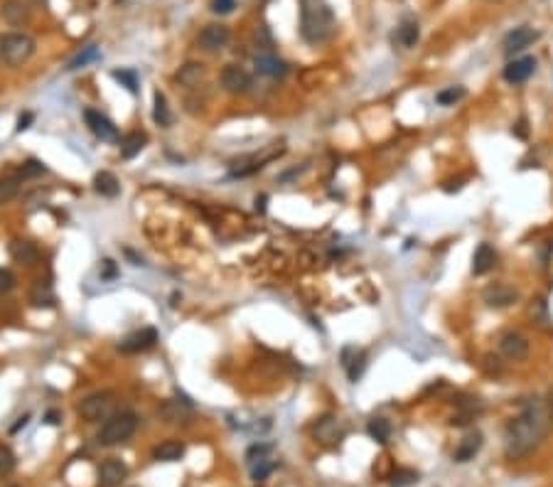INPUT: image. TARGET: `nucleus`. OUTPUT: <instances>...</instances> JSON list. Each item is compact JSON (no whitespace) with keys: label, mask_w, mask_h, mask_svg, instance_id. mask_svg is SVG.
Segmentation results:
<instances>
[{"label":"nucleus","mask_w":553,"mask_h":487,"mask_svg":"<svg viewBox=\"0 0 553 487\" xmlns=\"http://www.w3.org/2000/svg\"><path fill=\"white\" fill-rule=\"evenodd\" d=\"M35 55V40L25 32H10L3 35V62L10 67L25 64L30 57Z\"/></svg>","instance_id":"20e7f679"},{"label":"nucleus","mask_w":553,"mask_h":487,"mask_svg":"<svg viewBox=\"0 0 553 487\" xmlns=\"http://www.w3.org/2000/svg\"><path fill=\"white\" fill-rule=\"evenodd\" d=\"M480 451H482V433L475 431L460 441V446L455 448V453H453V460L455 463H470V460H475V456Z\"/></svg>","instance_id":"a211bd4d"},{"label":"nucleus","mask_w":553,"mask_h":487,"mask_svg":"<svg viewBox=\"0 0 553 487\" xmlns=\"http://www.w3.org/2000/svg\"><path fill=\"white\" fill-rule=\"evenodd\" d=\"M367 433L374 438V441L384 446V443H389V438H391V424L386 419H372L367 426Z\"/></svg>","instance_id":"7c9ffc66"},{"label":"nucleus","mask_w":553,"mask_h":487,"mask_svg":"<svg viewBox=\"0 0 553 487\" xmlns=\"http://www.w3.org/2000/svg\"><path fill=\"white\" fill-rule=\"evenodd\" d=\"M256 72L263 74V77L281 79V77H286L288 64L283 60H278L276 55H259L256 57Z\"/></svg>","instance_id":"412c9836"},{"label":"nucleus","mask_w":553,"mask_h":487,"mask_svg":"<svg viewBox=\"0 0 553 487\" xmlns=\"http://www.w3.org/2000/svg\"><path fill=\"white\" fill-rule=\"evenodd\" d=\"M45 421H47L50 426H55V424H59V414H57V411H50V414L45 416Z\"/></svg>","instance_id":"de8ad7c7"},{"label":"nucleus","mask_w":553,"mask_h":487,"mask_svg":"<svg viewBox=\"0 0 553 487\" xmlns=\"http://www.w3.org/2000/svg\"><path fill=\"white\" fill-rule=\"evenodd\" d=\"M416 483H418L416 470H396L394 478H391V487H411Z\"/></svg>","instance_id":"4c0bfd02"},{"label":"nucleus","mask_w":553,"mask_h":487,"mask_svg":"<svg viewBox=\"0 0 553 487\" xmlns=\"http://www.w3.org/2000/svg\"><path fill=\"white\" fill-rule=\"evenodd\" d=\"M0 60H3V37H0Z\"/></svg>","instance_id":"8fccbe9b"},{"label":"nucleus","mask_w":553,"mask_h":487,"mask_svg":"<svg viewBox=\"0 0 553 487\" xmlns=\"http://www.w3.org/2000/svg\"><path fill=\"white\" fill-rule=\"evenodd\" d=\"M126 475H128V468L123 460L118 458L106 460L99 468V487H118L126 480Z\"/></svg>","instance_id":"4468645a"},{"label":"nucleus","mask_w":553,"mask_h":487,"mask_svg":"<svg viewBox=\"0 0 553 487\" xmlns=\"http://www.w3.org/2000/svg\"><path fill=\"white\" fill-rule=\"evenodd\" d=\"M517 288L507 286V283H495L482 293V301L487 303V308H509L512 303H517Z\"/></svg>","instance_id":"1a4fd4ad"},{"label":"nucleus","mask_w":553,"mask_h":487,"mask_svg":"<svg viewBox=\"0 0 553 487\" xmlns=\"http://www.w3.org/2000/svg\"><path fill=\"white\" fill-rule=\"evenodd\" d=\"M337 30V20L327 0H300V35L308 45L327 42Z\"/></svg>","instance_id":"f03ea898"},{"label":"nucleus","mask_w":553,"mask_h":487,"mask_svg":"<svg viewBox=\"0 0 553 487\" xmlns=\"http://www.w3.org/2000/svg\"><path fill=\"white\" fill-rule=\"evenodd\" d=\"M229 37H232V32H229L227 25H207L200 37H197V42H200L202 50L207 52H219L222 47H227Z\"/></svg>","instance_id":"9b49d317"},{"label":"nucleus","mask_w":553,"mask_h":487,"mask_svg":"<svg viewBox=\"0 0 553 487\" xmlns=\"http://www.w3.org/2000/svg\"><path fill=\"white\" fill-rule=\"evenodd\" d=\"M111 77H114L116 82H121L131 94H138V74L133 72V69H114Z\"/></svg>","instance_id":"72a5a7b5"},{"label":"nucleus","mask_w":553,"mask_h":487,"mask_svg":"<svg viewBox=\"0 0 553 487\" xmlns=\"http://www.w3.org/2000/svg\"><path fill=\"white\" fill-rule=\"evenodd\" d=\"M3 18L8 20L10 25L28 23V5H25L23 0H8L3 8Z\"/></svg>","instance_id":"a878e982"},{"label":"nucleus","mask_w":553,"mask_h":487,"mask_svg":"<svg viewBox=\"0 0 553 487\" xmlns=\"http://www.w3.org/2000/svg\"><path fill=\"white\" fill-rule=\"evenodd\" d=\"M158 416L165 424H185L192 416V404L187 399H170L158 409Z\"/></svg>","instance_id":"f8f14e48"},{"label":"nucleus","mask_w":553,"mask_h":487,"mask_svg":"<svg viewBox=\"0 0 553 487\" xmlns=\"http://www.w3.org/2000/svg\"><path fill=\"white\" fill-rule=\"evenodd\" d=\"M254 463H259V465H254V468H251V478H254L256 483H261V480H266L268 475L273 473V468H276V465H273V463H271V460H268V458L254 460Z\"/></svg>","instance_id":"58836bf2"},{"label":"nucleus","mask_w":553,"mask_h":487,"mask_svg":"<svg viewBox=\"0 0 553 487\" xmlns=\"http://www.w3.org/2000/svg\"><path fill=\"white\" fill-rule=\"evenodd\" d=\"M529 318L534 320L536 325H541V328H546L549 325V305H546V301H534L529 305Z\"/></svg>","instance_id":"c9c22d12"},{"label":"nucleus","mask_w":553,"mask_h":487,"mask_svg":"<svg viewBox=\"0 0 553 487\" xmlns=\"http://www.w3.org/2000/svg\"><path fill=\"white\" fill-rule=\"evenodd\" d=\"M549 406H551V411H553V392H551V401H549Z\"/></svg>","instance_id":"3c124183"},{"label":"nucleus","mask_w":553,"mask_h":487,"mask_svg":"<svg viewBox=\"0 0 553 487\" xmlns=\"http://www.w3.org/2000/svg\"><path fill=\"white\" fill-rule=\"evenodd\" d=\"M268 451H271V446H261V443H256V446H251L249 451H246V458H249L251 463H254L256 458H259V460H261V458H266V453H268Z\"/></svg>","instance_id":"79ce46f5"},{"label":"nucleus","mask_w":553,"mask_h":487,"mask_svg":"<svg viewBox=\"0 0 553 487\" xmlns=\"http://www.w3.org/2000/svg\"><path fill=\"white\" fill-rule=\"evenodd\" d=\"M114 276H116V266H114V261L106 259V261H104V271H101V278H114Z\"/></svg>","instance_id":"c03bdc74"},{"label":"nucleus","mask_w":553,"mask_h":487,"mask_svg":"<svg viewBox=\"0 0 553 487\" xmlns=\"http://www.w3.org/2000/svg\"><path fill=\"white\" fill-rule=\"evenodd\" d=\"M202 79H204V67H202V64H197V62L185 64V67L177 72V82L185 84V87H197Z\"/></svg>","instance_id":"cd10ccee"},{"label":"nucleus","mask_w":553,"mask_h":487,"mask_svg":"<svg viewBox=\"0 0 553 487\" xmlns=\"http://www.w3.org/2000/svg\"><path fill=\"white\" fill-rule=\"evenodd\" d=\"M421 40V28H418L416 20H404V23L396 28L394 42L401 47H416V42Z\"/></svg>","instance_id":"4be33fe9"},{"label":"nucleus","mask_w":553,"mask_h":487,"mask_svg":"<svg viewBox=\"0 0 553 487\" xmlns=\"http://www.w3.org/2000/svg\"><path fill=\"white\" fill-rule=\"evenodd\" d=\"M514 133H517L519 138H526V133H529V131H526V121H524V119L517 123V128H514Z\"/></svg>","instance_id":"49530a36"},{"label":"nucleus","mask_w":553,"mask_h":487,"mask_svg":"<svg viewBox=\"0 0 553 487\" xmlns=\"http://www.w3.org/2000/svg\"><path fill=\"white\" fill-rule=\"evenodd\" d=\"M15 470V453L0 443V478H8Z\"/></svg>","instance_id":"e433bc0d"},{"label":"nucleus","mask_w":553,"mask_h":487,"mask_svg":"<svg viewBox=\"0 0 553 487\" xmlns=\"http://www.w3.org/2000/svg\"><path fill=\"white\" fill-rule=\"evenodd\" d=\"M99 60H101L99 47H96V45H89V47H84V50L79 52V55L74 57L72 62L67 64V72H77V69L87 67V64H91V62H99Z\"/></svg>","instance_id":"c85d7f7f"},{"label":"nucleus","mask_w":553,"mask_h":487,"mask_svg":"<svg viewBox=\"0 0 553 487\" xmlns=\"http://www.w3.org/2000/svg\"><path fill=\"white\" fill-rule=\"evenodd\" d=\"M465 87H448V89H440L436 94V101L440 106H455L460 99H465Z\"/></svg>","instance_id":"473e14b6"},{"label":"nucleus","mask_w":553,"mask_h":487,"mask_svg":"<svg viewBox=\"0 0 553 487\" xmlns=\"http://www.w3.org/2000/svg\"><path fill=\"white\" fill-rule=\"evenodd\" d=\"M182 456H185V443L182 441H163L153 451V458L160 460V463H173V460H180Z\"/></svg>","instance_id":"b1692460"},{"label":"nucleus","mask_w":553,"mask_h":487,"mask_svg":"<svg viewBox=\"0 0 553 487\" xmlns=\"http://www.w3.org/2000/svg\"><path fill=\"white\" fill-rule=\"evenodd\" d=\"M136 428H138V416L131 414V411L109 416L99 431V443L101 446H118V443L128 441L136 433Z\"/></svg>","instance_id":"7ed1b4c3"},{"label":"nucleus","mask_w":553,"mask_h":487,"mask_svg":"<svg viewBox=\"0 0 553 487\" xmlns=\"http://www.w3.org/2000/svg\"><path fill=\"white\" fill-rule=\"evenodd\" d=\"M28 421H30V416H28V414H25V416H20V419H18V424H15L13 428H10V433H18L20 428H23L25 424H28Z\"/></svg>","instance_id":"a18cd8bd"},{"label":"nucleus","mask_w":553,"mask_h":487,"mask_svg":"<svg viewBox=\"0 0 553 487\" xmlns=\"http://www.w3.org/2000/svg\"><path fill=\"white\" fill-rule=\"evenodd\" d=\"M155 342H158V333H155L153 328H143V330H138V333L128 335L126 340L118 345V350L126 352V355H136V352L150 350Z\"/></svg>","instance_id":"ddd939ff"},{"label":"nucleus","mask_w":553,"mask_h":487,"mask_svg":"<svg viewBox=\"0 0 553 487\" xmlns=\"http://www.w3.org/2000/svg\"><path fill=\"white\" fill-rule=\"evenodd\" d=\"M94 190L99 192L101 197H118V192H121V183L116 180L114 173L101 170V173L94 175Z\"/></svg>","instance_id":"5701e85b"},{"label":"nucleus","mask_w":553,"mask_h":487,"mask_svg":"<svg viewBox=\"0 0 553 487\" xmlns=\"http://www.w3.org/2000/svg\"><path fill=\"white\" fill-rule=\"evenodd\" d=\"M8 251H10V259L18 261V264H25V266H32L37 259H40L37 246L28 242V239H15V242H10Z\"/></svg>","instance_id":"aec40b11"},{"label":"nucleus","mask_w":553,"mask_h":487,"mask_svg":"<svg viewBox=\"0 0 553 487\" xmlns=\"http://www.w3.org/2000/svg\"><path fill=\"white\" fill-rule=\"evenodd\" d=\"M30 303L35 305V308H52V305H55V291H52L50 283L37 281L30 291Z\"/></svg>","instance_id":"393cba45"},{"label":"nucleus","mask_w":553,"mask_h":487,"mask_svg":"<svg viewBox=\"0 0 553 487\" xmlns=\"http://www.w3.org/2000/svg\"><path fill=\"white\" fill-rule=\"evenodd\" d=\"M32 121H35V114H32V111H25V114L18 119V126H15V131H18V133L28 131V128L32 126Z\"/></svg>","instance_id":"37998d69"},{"label":"nucleus","mask_w":553,"mask_h":487,"mask_svg":"<svg viewBox=\"0 0 553 487\" xmlns=\"http://www.w3.org/2000/svg\"><path fill=\"white\" fill-rule=\"evenodd\" d=\"M114 392H96L89 394L87 399H82L79 404V414L87 421H106L114 409Z\"/></svg>","instance_id":"39448f33"},{"label":"nucleus","mask_w":553,"mask_h":487,"mask_svg":"<svg viewBox=\"0 0 553 487\" xmlns=\"http://www.w3.org/2000/svg\"><path fill=\"white\" fill-rule=\"evenodd\" d=\"M534 72H536L534 57H519V60H512L507 67H504L502 77H504V82H509V84H524V82H529Z\"/></svg>","instance_id":"9d476101"},{"label":"nucleus","mask_w":553,"mask_h":487,"mask_svg":"<svg viewBox=\"0 0 553 487\" xmlns=\"http://www.w3.org/2000/svg\"><path fill=\"white\" fill-rule=\"evenodd\" d=\"M256 210H259V212H266V195L256 197Z\"/></svg>","instance_id":"09e8293b"},{"label":"nucleus","mask_w":553,"mask_h":487,"mask_svg":"<svg viewBox=\"0 0 553 487\" xmlns=\"http://www.w3.org/2000/svg\"><path fill=\"white\" fill-rule=\"evenodd\" d=\"M553 426V411L549 401L541 396H531L524 401L522 414L509 421L507 433H504V453L509 460H522L536 451Z\"/></svg>","instance_id":"f257e3e1"},{"label":"nucleus","mask_w":553,"mask_h":487,"mask_svg":"<svg viewBox=\"0 0 553 487\" xmlns=\"http://www.w3.org/2000/svg\"><path fill=\"white\" fill-rule=\"evenodd\" d=\"M20 192V178H13V175H8V178H0V205H5V202L15 200Z\"/></svg>","instance_id":"2f4dec72"},{"label":"nucleus","mask_w":553,"mask_h":487,"mask_svg":"<svg viewBox=\"0 0 553 487\" xmlns=\"http://www.w3.org/2000/svg\"><path fill=\"white\" fill-rule=\"evenodd\" d=\"M45 173H47L45 163H42V160H37V158L25 160V163L20 165V170H18V175H20L23 180H28V178H40V175H45Z\"/></svg>","instance_id":"f704fd0d"},{"label":"nucleus","mask_w":553,"mask_h":487,"mask_svg":"<svg viewBox=\"0 0 553 487\" xmlns=\"http://www.w3.org/2000/svg\"><path fill=\"white\" fill-rule=\"evenodd\" d=\"M342 365H345V369H347L350 382H357V379H362L364 369H367V352L347 347V350L342 352Z\"/></svg>","instance_id":"f3484780"},{"label":"nucleus","mask_w":553,"mask_h":487,"mask_svg":"<svg viewBox=\"0 0 553 487\" xmlns=\"http://www.w3.org/2000/svg\"><path fill=\"white\" fill-rule=\"evenodd\" d=\"M541 37V32L526 28V25H522V28H514L512 32H509L507 37H504L502 47L507 55H517V52H524L526 47H531L536 40Z\"/></svg>","instance_id":"6e6552de"},{"label":"nucleus","mask_w":553,"mask_h":487,"mask_svg":"<svg viewBox=\"0 0 553 487\" xmlns=\"http://www.w3.org/2000/svg\"><path fill=\"white\" fill-rule=\"evenodd\" d=\"M222 84H224V89L232 94H246L251 89V77L241 67L229 64V67H224V72H222Z\"/></svg>","instance_id":"2eb2a0df"},{"label":"nucleus","mask_w":553,"mask_h":487,"mask_svg":"<svg viewBox=\"0 0 553 487\" xmlns=\"http://www.w3.org/2000/svg\"><path fill=\"white\" fill-rule=\"evenodd\" d=\"M13 487H18V485H13Z\"/></svg>","instance_id":"603ef678"},{"label":"nucleus","mask_w":553,"mask_h":487,"mask_svg":"<svg viewBox=\"0 0 553 487\" xmlns=\"http://www.w3.org/2000/svg\"><path fill=\"white\" fill-rule=\"evenodd\" d=\"M497 264V251L490 244H480L477 251L472 254V274L475 276H485L487 271H492Z\"/></svg>","instance_id":"6ab92c4d"},{"label":"nucleus","mask_w":553,"mask_h":487,"mask_svg":"<svg viewBox=\"0 0 553 487\" xmlns=\"http://www.w3.org/2000/svg\"><path fill=\"white\" fill-rule=\"evenodd\" d=\"M529 340H526V335L517 333V330H509V333H504L502 337H499V352H502L504 360L509 362H522L529 357Z\"/></svg>","instance_id":"423d86ee"},{"label":"nucleus","mask_w":553,"mask_h":487,"mask_svg":"<svg viewBox=\"0 0 553 487\" xmlns=\"http://www.w3.org/2000/svg\"><path fill=\"white\" fill-rule=\"evenodd\" d=\"M313 436L318 438L320 443H337L342 436H345V431H342L340 426V419H335V416H322V419L315 424L313 428Z\"/></svg>","instance_id":"dca6fc26"},{"label":"nucleus","mask_w":553,"mask_h":487,"mask_svg":"<svg viewBox=\"0 0 553 487\" xmlns=\"http://www.w3.org/2000/svg\"><path fill=\"white\" fill-rule=\"evenodd\" d=\"M15 288V276L8 269H0V293H8Z\"/></svg>","instance_id":"ea45409f"},{"label":"nucleus","mask_w":553,"mask_h":487,"mask_svg":"<svg viewBox=\"0 0 553 487\" xmlns=\"http://www.w3.org/2000/svg\"><path fill=\"white\" fill-rule=\"evenodd\" d=\"M84 119H87V126L91 128V133H94L96 138H101V141L116 143L118 138H121V136H118V128L109 119H106L101 111H94V109L84 111Z\"/></svg>","instance_id":"0eeeda50"},{"label":"nucleus","mask_w":553,"mask_h":487,"mask_svg":"<svg viewBox=\"0 0 553 487\" xmlns=\"http://www.w3.org/2000/svg\"><path fill=\"white\" fill-rule=\"evenodd\" d=\"M153 119L158 126H163V128H168L170 123H173V114H170V109H168V99H165V94H160V92H155Z\"/></svg>","instance_id":"c756f323"},{"label":"nucleus","mask_w":553,"mask_h":487,"mask_svg":"<svg viewBox=\"0 0 553 487\" xmlns=\"http://www.w3.org/2000/svg\"><path fill=\"white\" fill-rule=\"evenodd\" d=\"M146 143H148L146 133H131V136L123 138V143H121V155H123L126 160L136 158V155L141 153L143 148H146Z\"/></svg>","instance_id":"bb28decb"},{"label":"nucleus","mask_w":553,"mask_h":487,"mask_svg":"<svg viewBox=\"0 0 553 487\" xmlns=\"http://www.w3.org/2000/svg\"><path fill=\"white\" fill-rule=\"evenodd\" d=\"M234 8H236V0H214L212 3V10L217 15H227V13H232Z\"/></svg>","instance_id":"a19ab883"}]
</instances>
